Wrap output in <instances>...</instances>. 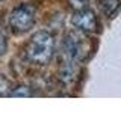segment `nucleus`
I'll list each match as a JSON object with an SVG mask.
<instances>
[{
  "label": "nucleus",
  "mask_w": 121,
  "mask_h": 113,
  "mask_svg": "<svg viewBox=\"0 0 121 113\" xmlns=\"http://www.w3.org/2000/svg\"><path fill=\"white\" fill-rule=\"evenodd\" d=\"M26 57L35 65H47L55 54V38L47 30H38L26 45Z\"/></svg>",
  "instance_id": "f257e3e1"
},
{
  "label": "nucleus",
  "mask_w": 121,
  "mask_h": 113,
  "mask_svg": "<svg viewBox=\"0 0 121 113\" xmlns=\"http://www.w3.org/2000/svg\"><path fill=\"white\" fill-rule=\"evenodd\" d=\"M35 17V8L32 5H18L9 14V27L14 33H26L33 27Z\"/></svg>",
  "instance_id": "f03ea898"
},
{
  "label": "nucleus",
  "mask_w": 121,
  "mask_h": 113,
  "mask_svg": "<svg viewBox=\"0 0 121 113\" xmlns=\"http://www.w3.org/2000/svg\"><path fill=\"white\" fill-rule=\"evenodd\" d=\"M64 54L67 59H71L74 62L86 57V53H88V39L85 38L83 32H70L67 33L64 38Z\"/></svg>",
  "instance_id": "7ed1b4c3"
},
{
  "label": "nucleus",
  "mask_w": 121,
  "mask_h": 113,
  "mask_svg": "<svg viewBox=\"0 0 121 113\" xmlns=\"http://www.w3.org/2000/svg\"><path fill=\"white\" fill-rule=\"evenodd\" d=\"M71 24L74 26L79 32L83 33H94L98 29V18L92 9L88 6L77 9L71 17Z\"/></svg>",
  "instance_id": "20e7f679"
},
{
  "label": "nucleus",
  "mask_w": 121,
  "mask_h": 113,
  "mask_svg": "<svg viewBox=\"0 0 121 113\" xmlns=\"http://www.w3.org/2000/svg\"><path fill=\"white\" fill-rule=\"evenodd\" d=\"M100 6L106 15H113L121 6V0H100Z\"/></svg>",
  "instance_id": "39448f33"
},
{
  "label": "nucleus",
  "mask_w": 121,
  "mask_h": 113,
  "mask_svg": "<svg viewBox=\"0 0 121 113\" xmlns=\"http://www.w3.org/2000/svg\"><path fill=\"white\" fill-rule=\"evenodd\" d=\"M32 95L33 93H32L29 86H17V88L11 89L8 97H24V98H27V97H32Z\"/></svg>",
  "instance_id": "423d86ee"
},
{
  "label": "nucleus",
  "mask_w": 121,
  "mask_h": 113,
  "mask_svg": "<svg viewBox=\"0 0 121 113\" xmlns=\"http://www.w3.org/2000/svg\"><path fill=\"white\" fill-rule=\"evenodd\" d=\"M11 89H12L11 81L8 80L5 75L0 74V97H8L9 92H11Z\"/></svg>",
  "instance_id": "0eeeda50"
},
{
  "label": "nucleus",
  "mask_w": 121,
  "mask_h": 113,
  "mask_svg": "<svg viewBox=\"0 0 121 113\" xmlns=\"http://www.w3.org/2000/svg\"><path fill=\"white\" fill-rule=\"evenodd\" d=\"M88 2L89 0H68V3H70V6L73 8V9H82V8H86L88 6Z\"/></svg>",
  "instance_id": "6e6552de"
},
{
  "label": "nucleus",
  "mask_w": 121,
  "mask_h": 113,
  "mask_svg": "<svg viewBox=\"0 0 121 113\" xmlns=\"http://www.w3.org/2000/svg\"><path fill=\"white\" fill-rule=\"evenodd\" d=\"M6 50H8V41H6V36L3 35L2 32H0V57H2V56L6 53Z\"/></svg>",
  "instance_id": "1a4fd4ad"
},
{
  "label": "nucleus",
  "mask_w": 121,
  "mask_h": 113,
  "mask_svg": "<svg viewBox=\"0 0 121 113\" xmlns=\"http://www.w3.org/2000/svg\"><path fill=\"white\" fill-rule=\"evenodd\" d=\"M0 2H2V0H0Z\"/></svg>",
  "instance_id": "9d476101"
}]
</instances>
